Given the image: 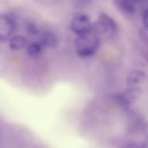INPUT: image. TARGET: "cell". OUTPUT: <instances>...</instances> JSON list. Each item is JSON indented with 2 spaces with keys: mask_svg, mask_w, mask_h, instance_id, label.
<instances>
[{
  "mask_svg": "<svg viewBox=\"0 0 148 148\" xmlns=\"http://www.w3.org/2000/svg\"><path fill=\"white\" fill-rule=\"evenodd\" d=\"M42 47L43 46L39 42H33L27 46V53L30 56H36L41 52Z\"/></svg>",
  "mask_w": 148,
  "mask_h": 148,
  "instance_id": "cell-10",
  "label": "cell"
},
{
  "mask_svg": "<svg viewBox=\"0 0 148 148\" xmlns=\"http://www.w3.org/2000/svg\"><path fill=\"white\" fill-rule=\"evenodd\" d=\"M116 4L124 14H133L136 11L135 2L132 0H116Z\"/></svg>",
  "mask_w": 148,
  "mask_h": 148,
  "instance_id": "cell-8",
  "label": "cell"
},
{
  "mask_svg": "<svg viewBox=\"0 0 148 148\" xmlns=\"http://www.w3.org/2000/svg\"><path fill=\"white\" fill-rule=\"evenodd\" d=\"M116 30L117 25L116 22L103 12L100 14L98 20L91 25V30L97 35L106 33L110 30L114 32Z\"/></svg>",
  "mask_w": 148,
  "mask_h": 148,
  "instance_id": "cell-2",
  "label": "cell"
},
{
  "mask_svg": "<svg viewBox=\"0 0 148 148\" xmlns=\"http://www.w3.org/2000/svg\"><path fill=\"white\" fill-rule=\"evenodd\" d=\"M75 4H77L79 6H85L88 5L92 1V0H72Z\"/></svg>",
  "mask_w": 148,
  "mask_h": 148,
  "instance_id": "cell-12",
  "label": "cell"
},
{
  "mask_svg": "<svg viewBox=\"0 0 148 148\" xmlns=\"http://www.w3.org/2000/svg\"><path fill=\"white\" fill-rule=\"evenodd\" d=\"M143 23L144 25V27L145 29H147L148 24V19H147V10L145 9L144 12L143 13Z\"/></svg>",
  "mask_w": 148,
  "mask_h": 148,
  "instance_id": "cell-13",
  "label": "cell"
},
{
  "mask_svg": "<svg viewBox=\"0 0 148 148\" xmlns=\"http://www.w3.org/2000/svg\"><path fill=\"white\" fill-rule=\"evenodd\" d=\"M146 79V74L143 71L135 70L132 72L128 75L127 79V85L130 86H136L137 85L144 82Z\"/></svg>",
  "mask_w": 148,
  "mask_h": 148,
  "instance_id": "cell-7",
  "label": "cell"
},
{
  "mask_svg": "<svg viewBox=\"0 0 148 148\" xmlns=\"http://www.w3.org/2000/svg\"><path fill=\"white\" fill-rule=\"evenodd\" d=\"M15 27V22L11 16L0 14V41H4L11 37Z\"/></svg>",
  "mask_w": 148,
  "mask_h": 148,
  "instance_id": "cell-3",
  "label": "cell"
},
{
  "mask_svg": "<svg viewBox=\"0 0 148 148\" xmlns=\"http://www.w3.org/2000/svg\"><path fill=\"white\" fill-rule=\"evenodd\" d=\"M100 39L98 35L90 30L85 33L77 35L75 40L77 54L81 58L92 56L99 47Z\"/></svg>",
  "mask_w": 148,
  "mask_h": 148,
  "instance_id": "cell-1",
  "label": "cell"
},
{
  "mask_svg": "<svg viewBox=\"0 0 148 148\" xmlns=\"http://www.w3.org/2000/svg\"><path fill=\"white\" fill-rule=\"evenodd\" d=\"M132 1L135 3H140V2H143L145 0H132Z\"/></svg>",
  "mask_w": 148,
  "mask_h": 148,
  "instance_id": "cell-14",
  "label": "cell"
},
{
  "mask_svg": "<svg viewBox=\"0 0 148 148\" xmlns=\"http://www.w3.org/2000/svg\"><path fill=\"white\" fill-rule=\"evenodd\" d=\"M39 43L43 46L54 48L58 44V39L53 33L49 31L43 32L39 36Z\"/></svg>",
  "mask_w": 148,
  "mask_h": 148,
  "instance_id": "cell-6",
  "label": "cell"
},
{
  "mask_svg": "<svg viewBox=\"0 0 148 148\" xmlns=\"http://www.w3.org/2000/svg\"><path fill=\"white\" fill-rule=\"evenodd\" d=\"M141 95L142 90L140 88L132 86L124 93L119 95L117 96V99L124 105H130L136 102L140 98Z\"/></svg>",
  "mask_w": 148,
  "mask_h": 148,
  "instance_id": "cell-5",
  "label": "cell"
},
{
  "mask_svg": "<svg viewBox=\"0 0 148 148\" xmlns=\"http://www.w3.org/2000/svg\"><path fill=\"white\" fill-rule=\"evenodd\" d=\"M90 20L85 14H79L72 20L71 23V29L77 35L85 33L91 30Z\"/></svg>",
  "mask_w": 148,
  "mask_h": 148,
  "instance_id": "cell-4",
  "label": "cell"
},
{
  "mask_svg": "<svg viewBox=\"0 0 148 148\" xmlns=\"http://www.w3.org/2000/svg\"><path fill=\"white\" fill-rule=\"evenodd\" d=\"M26 31L32 36H36V35L39 34V30L38 29V27H36L34 23H27L26 25Z\"/></svg>",
  "mask_w": 148,
  "mask_h": 148,
  "instance_id": "cell-11",
  "label": "cell"
},
{
  "mask_svg": "<svg viewBox=\"0 0 148 148\" xmlns=\"http://www.w3.org/2000/svg\"><path fill=\"white\" fill-rule=\"evenodd\" d=\"M27 44V39L22 36H14L10 40V47L12 50H20L25 47Z\"/></svg>",
  "mask_w": 148,
  "mask_h": 148,
  "instance_id": "cell-9",
  "label": "cell"
}]
</instances>
